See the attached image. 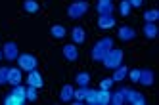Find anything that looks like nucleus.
Listing matches in <instances>:
<instances>
[{
	"label": "nucleus",
	"instance_id": "f257e3e1",
	"mask_svg": "<svg viewBox=\"0 0 159 105\" xmlns=\"http://www.w3.org/2000/svg\"><path fill=\"white\" fill-rule=\"evenodd\" d=\"M113 38H109V37H106V38H100L94 46H92V52H90V57H92L94 61H100L102 63V59H104V55L113 48Z\"/></svg>",
	"mask_w": 159,
	"mask_h": 105
},
{
	"label": "nucleus",
	"instance_id": "f03ea898",
	"mask_svg": "<svg viewBox=\"0 0 159 105\" xmlns=\"http://www.w3.org/2000/svg\"><path fill=\"white\" fill-rule=\"evenodd\" d=\"M123 59H125V54H123V50L121 48H115V46H113V48L104 55V59H102V63H104V67L106 69H117L119 65H123Z\"/></svg>",
	"mask_w": 159,
	"mask_h": 105
},
{
	"label": "nucleus",
	"instance_id": "7ed1b4c3",
	"mask_svg": "<svg viewBox=\"0 0 159 105\" xmlns=\"http://www.w3.org/2000/svg\"><path fill=\"white\" fill-rule=\"evenodd\" d=\"M88 2H84V0H77V2H71L69 8H67V17L69 19H81L86 11H88Z\"/></svg>",
	"mask_w": 159,
	"mask_h": 105
},
{
	"label": "nucleus",
	"instance_id": "20e7f679",
	"mask_svg": "<svg viewBox=\"0 0 159 105\" xmlns=\"http://www.w3.org/2000/svg\"><path fill=\"white\" fill-rule=\"evenodd\" d=\"M17 67L21 69V71H33V69H37V65H39V59L33 54H19L17 55Z\"/></svg>",
	"mask_w": 159,
	"mask_h": 105
},
{
	"label": "nucleus",
	"instance_id": "39448f33",
	"mask_svg": "<svg viewBox=\"0 0 159 105\" xmlns=\"http://www.w3.org/2000/svg\"><path fill=\"white\" fill-rule=\"evenodd\" d=\"M123 90V96H125V103H130V105H146V96L136 92L132 88H121Z\"/></svg>",
	"mask_w": 159,
	"mask_h": 105
},
{
	"label": "nucleus",
	"instance_id": "423d86ee",
	"mask_svg": "<svg viewBox=\"0 0 159 105\" xmlns=\"http://www.w3.org/2000/svg\"><path fill=\"white\" fill-rule=\"evenodd\" d=\"M17 55H19V48L14 40H10L2 46V57H6V61H16Z\"/></svg>",
	"mask_w": 159,
	"mask_h": 105
},
{
	"label": "nucleus",
	"instance_id": "0eeeda50",
	"mask_svg": "<svg viewBox=\"0 0 159 105\" xmlns=\"http://www.w3.org/2000/svg\"><path fill=\"white\" fill-rule=\"evenodd\" d=\"M115 17H113V11L111 14H100V17H98V27L102 29V31H107V29H113L115 27Z\"/></svg>",
	"mask_w": 159,
	"mask_h": 105
},
{
	"label": "nucleus",
	"instance_id": "6e6552de",
	"mask_svg": "<svg viewBox=\"0 0 159 105\" xmlns=\"http://www.w3.org/2000/svg\"><path fill=\"white\" fill-rule=\"evenodd\" d=\"M61 54H63V57H65V59L67 61H77L79 59V48H77V44H65L63 46V48H61Z\"/></svg>",
	"mask_w": 159,
	"mask_h": 105
},
{
	"label": "nucleus",
	"instance_id": "1a4fd4ad",
	"mask_svg": "<svg viewBox=\"0 0 159 105\" xmlns=\"http://www.w3.org/2000/svg\"><path fill=\"white\" fill-rule=\"evenodd\" d=\"M27 86H35L37 90L39 88H42L44 86V80H42V75L37 71V69H33V71H29V75H27Z\"/></svg>",
	"mask_w": 159,
	"mask_h": 105
},
{
	"label": "nucleus",
	"instance_id": "9d476101",
	"mask_svg": "<svg viewBox=\"0 0 159 105\" xmlns=\"http://www.w3.org/2000/svg\"><path fill=\"white\" fill-rule=\"evenodd\" d=\"M21 80H23L21 69L19 67H8V84L16 86V84H21Z\"/></svg>",
	"mask_w": 159,
	"mask_h": 105
},
{
	"label": "nucleus",
	"instance_id": "9b49d317",
	"mask_svg": "<svg viewBox=\"0 0 159 105\" xmlns=\"http://www.w3.org/2000/svg\"><path fill=\"white\" fill-rule=\"evenodd\" d=\"M117 37H119L123 42H130V40L136 38V31H134L132 27H129V25H123V27H119V31H117Z\"/></svg>",
	"mask_w": 159,
	"mask_h": 105
},
{
	"label": "nucleus",
	"instance_id": "f8f14e48",
	"mask_svg": "<svg viewBox=\"0 0 159 105\" xmlns=\"http://www.w3.org/2000/svg\"><path fill=\"white\" fill-rule=\"evenodd\" d=\"M138 82L142 86H153L155 82V75L152 69H140V78H138Z\"/></svg>",
	"mask_w": 159,
	"mask_h": 105
},
{
	"label": "nucleus",
	"instance_id": "ddd939ff",
	"mask_svg": "<svg viewBox=\"0 0 159 105\" xmlns=\"http://www.w3.org/2000/svg\"><path fill=\"white\" fill-rule=\"evenodd\" d=\"M71 38H73V44H83L86 40V31L83 27H73L71 29Z\"/></svg>",
	"mask_w": 159,
	"mask_h": 105
},
{
	"label": "nucleus",
	"instance_id": "4468645a",
	"mask_svg": "<svg viewBox=\"0 0 159 105\" xmlns=\"http://www.w3.org/2000/svg\"><path fill=\"white\" fill-rule=\"evenodd\" d=\"M142 33H144V37H146L148 40H153V38L157 37V34H159V29H157L155 23H144Z\"/></svg>",
	"mask_w": 159,
	"mask_h": 105
},
{
	"label": "nucleus",
	"instance_id": "2eb2a0df",
	"mask_svg": "<svg viewBox=\"0 0 159 105\" xmlns=\"http://www.w3.org/2000/svg\"><path fill=\"white\" fill-rule=\"evenodd\" d=\"M73 92H75V88H73L71 84H63V86H61V92H60V99H61L63 103L73 101Z\"/></svg>",
	"mask_w": 159,
	"mask_h": 105
},
{
	"label": "nucleus",
	"instance_id": "dca6fc26",
	"mask_svg": "<svg viewBox=\"0 0 159 105\" xmlns=\"http://www.w3.org/2000/svg\"><path fill=\"white\" fill-rule=\"evenodd\" d=\"M50 34H52V38L61 40V38H65L67 29H65L63 25H60V23H56V25H52V27H50Z\"/></svg>",
	"mask_w": 159,
	"mask_h": 105
},
{
	"label": "nucleus",
	"instance_id": "f3484780",
	"mask_svg": "<svg viewBox=\"0 0 159 105\" xmlns=\"http://www.w3.org/2000/svg\"><path fill=\"white\" fill-rule=\"evenodd\" d=\"M127 73H129V69L127 65H119L117 69H113V82H123L125 78H127Z\"/></svg>",
	"mask_w": 159,
	"mask_h": 105
},
{
	"label": "nucleus",
	"instance_id": "a211bd4d",
	"mask_svg": "<svg viewBox=\"0 0 159 105\" xmlns=\"http://www.w3.org/2000/svg\"><path fill=\"white\" fill-rule=\"evenodd\" d=\"M109 101H111V90L98 88V101H96V105H109Z\"/></svg>",
	"mask_w": 159,
	"mask_h": 105
},
{
	"label": "nucleus",
	"instance_id": "6ab92c4d",
	"mask_svg": "<svg viewBox=\"0 0 159 105\" xmlns=\"http://www.w3.org/2000/svg\"><path fill=\"white\" fill-rule=\"evenodd\" d=\"M23 10L27 11V14H37V11L40 10V4L37 2V0H23Z\"/></svg>",
	"mask_w": 159,
	"mask_h": 105
},
{
	"label": "nucleus",
	"instance_id": "aec40b11",
	"mask_svg": "<svg viewBox=\"0 0 159 105\" xmlns=\"http://www.w3.org/2000/svg\"><path fill=\"white\" fill-rule=\"evenodd\" d=\"M75 82H77V86H88V84H90V73H86V71L77 73Z\"/></svg>",
	"mask_w": 159,
	"mask_h": 105
},
{
	"label": "nucleus",
	"instance_id": "412c9836",
	"mask_svg": "<svg viewBox=\"0 0 159 105\" xmlns=\"http://www.w3.org/2000/svg\"><path fill=\"white\" fill-rule=\"evenodd\" d=\"M25 101H27L25 98H17V96H14V94H10V96H6V98L2 99L4 105H23Z\"/></svg>",
	"mask_w": 159,
	"mask_h": 105
},
{
	"label": "nucleus",
	"instance_id": "4be33fe9",
	"mask_svg": "<svg viewBox=\"0 0 159 105\" xmlns=\"http://www.w3.org/2000/svg\"><path fill=\"white\" fill-rule=\"evenodd\" d=\"M130 11H132L130 2H129V0H121V2H119V14H121L123 17H129Z\"/></svg>",
	"mask_w": 159,
	"mask_h": 105
},
{
	"label": "nucleus",
	"instance_id": "5701e85b",
	"mask_svg": "<svg viewBox=\"0 0 159 105\" xmlns=\"http://www.w3.org/2000/svg\"><path fill=\"white\" fill-rule=\"evenodd\" d=\"M113 105H125V96H123V90H115V92H111V101Z\"/></svg>",
	"mask_w": 159,
	"mask_h": 105
},
{
	"label": "nucleus",
	"instance_id": "b1692460",
	"mask_svg": "<svg viewBox=\"0 0 159 105\" xmlns=\"http://www.w3.org/2000/svg\"><path fill=\"white\" fill-rule=\"evenodd\" d=\"M159 19V10H146L144 11V21L146 23H155Z\"/></svg>",
	"mask_w": 159,
	"mask_h": 105
},
{
	"label": "nucleus",
	"instance_id": "393cba45",
	"mask_svg": "<svg viewBox=\"0 0 159 105\" xmlns=\"http://www.w3.org/2000/svg\"><path fill=\"white\" fill-rule=\"evenodd\" d=\"M96 10H98V15L100 14H111L113 11V2H98Z\"/></svg>",
	"mask_w": 159,
	"mask_h": 105
},
{
	"label": "nucleus",
	"instance_id": "a878e982",
	"mask_svg": "<svg viewBox=\"0 0 159 105\" xmlns=\"http://www.w3.org/2000/svg\"><path fill=\"white\" fill-rule=\"evenodd\" d=\"M25 98H27V101H37V99H39L37 88H35V86H27V88H25Z\"/></svg>",
	"mask_w": 159,
	"mask_h": 105
},
{
	"label": "nucleus",
	"instance_id": "bb28decb",
	"mask_svg": "<svg viewBox=\"0 0 159 105\" xmlns=\"http://www.w3.org/2000/svg\"><path fill=\"white\" fill-rule=\"evenodd\" d=\"M96 101H98V90H88V94H86V98H84V103L96 105Z\"/></svg>",
	"mask_w": 159,
	"mask_h": 105
},
{
	"label": "nucleus",
	"instance_id": "cd10ccee",
	"mask_svg": "<svg viewBox=\"0 0 159 105\" xmlns=\"http://www.w3.org/2000/svg\"><path fill=\"white\" fill-rule=\"evenodd\" d=\"M127 77L130 78V82H138V78H140V69H130V71L127 73Z\"/></svg>",
	"mask_w": 159,
	"mask_h": 105
},
{
	"label": "nucleus",
	"instance_id": "c85d7f7f",
	"mask_svg": "<svg viewBox=\"0 0 159 105\" xmlns=\"http://www.w3.org/2000/svg\"><path fill=\"white\" fill-rule=\"evenodd\" d=\"M8 84V67H0V86Z\"/></svg>",
	"mask_w": 159,
	"mask_h": 105
},
{
	"label": "nucleus",
	"instance_id": "c756f323",
	"mask_svg": "<svg viewBox=\"0 0 159 105\" xmlns=\"http://www.w3.org/2000/svg\"><path fill=\"white\" fill-rule=\"evenodd\" d=\"M111 86H113V78H104L100 82V88H104V90H111Z\"/></svg>",
	"mask_w": 159,
	"mask_h": 105
},
{
	"label": "nucleus",
	"instance_id": "7c9ffc66",
	"mask_svg": "<svg viewBox=\"0 0 159 105\" xmlns=\"http://www.w3.org/2000/svg\"><path fill=\"white\" fill-rule=\"evenodd\" d=\"M129 2H130L132 8H140V6L144 4V0H129Z\"/></svg>",
	"mask_w": 159,
	"mask_h": 105
},
{
	"label": "nucleus",
	"instance_id": "2f4dec72",
	"mask_svg": "<svg viewBox=\"0 0 159 105\" xmlns=\"http://www.w3.org/2000/svg\"><path fill=\"white\" fill-rule=\"evenodd\" d=\"M98 2H113V0H98Z\"/></svg>",
	"mask_w": 159,
	"mask_h": 105
},
{
	"label": "nucleus",
	"instance_id": "473e14b6",
	"mask_svg": "<svg viewBox=\"0 0 159 105\" xmlns=\"http://www.w3.org/2000/svg\"><path fill=\"white\" fill-rule=\"evenodd\" d=\"M0 59H2V50H0Z\"/></svg>",
	"mask_w": 159,
	"mask_h": 105
},
{
	"label": "nucleus",
	"instance_id": "72a5a7b5",
	"mask_svg": "<svg viewBox=\"0 0 159 105\" xmlns=\"http://www.w3.org/2000/svg\"><path fill=\"white\" fill-rule=\"evenodd\" d=\"M73 2H77V0H73Z\"/></svg>",
	"mask_w": 159,
	"mask_h": 105
}]
</instances>
